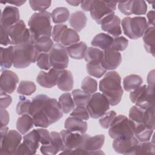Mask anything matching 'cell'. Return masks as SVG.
<instances>
[{"label": "cell", "instance_id": "cell-9", "mask_svg": "<svg viewBox=\"0 0 155 155\" xmlns=\"http://www.w3.org/2000/svg\"><path fill=\"white\" fill-rule=\"evenodd\" d=\"M12 45H19L28 42H33L31 34L29 28H27L24 22L19 20L13 26L7 28Z\"/></svg>", "mask_w": 155, "mask_h": 155}, {"label": "cell", "instance_id": "cell-46", "mask_svg": "<svg viewBox=\"0 0 155 155\" xmlns=\"http://www.w3.org/2000/svg\"><path fill=\"white\" fill-rule=\"evenodd\" d=\"M143 124L154 130V106L145 110Z\"/></svg>", "mask_w": 155, "mask_h": 155}, {"label": "cell", "instance_id": "cell-6", "mask_svg": "<svg viewBox=\"0 0 155 155\" xmlns=\"http://www.w3.org/2000/svg\"><path fill=\"white\" fill-rule=\"evenodd\" d=\"M117 2L92 0L90 9L91 17L98 24H102L115 15Z\"/></svg>", "mask_w": 155, "mask_h": 155}, {"label": "cell", "instance_id": "cell-51", "mask_svg": "<svg viewBox=\"0 0 155 155\" xmlns=\"http://www.w3.org/2000/svg\"><path fill=\"white\" fill-rule=\"evenodd\" d=\"M70 116L74 117L83 120H87L90 117L89 113L85 107H77L70 113Z\"/></svg>", "mask_w": 155, "mask_h": 155}, {"label": "cell", "instance_id": "cell-34", "mask_svg": "<svg viewBox=\"0 0 155 155\" xmlns=\"http://www.w3.org/2000/svg\"><path fill=\"white\" fill-rule=\"evenodd\" d=\"M142 78L137 74H130L127 76L123 80V87L125 91H132L142 85Z\"/></svg>", "mask_w": 155, "mask_h": 155}, {"label": "cell", "instance_id": "cell-26", "mask_svg": "<svg viewBox=\"0 0 155 155\" xmlns=\"http://www.w3.org/2000/svg\"><path fill=\"white\" fill-rule=\"evenodd\" d=\"M68 54L74 59H82L84 58L87 46L84 42H79L66 47Z\"/></svg>", "mask_w": 155, "mask_h": 155}, {"label": "cell", "instance_id": "cell-60", "mask_svg": "<svg viewBox=\"0 0 155 155\" xmlns=\"http://www.w3.org/2000/svg\"><path fill=\"white\" fill-rule=\"evenodd\" d=\"M92 1H81V7L82 10L85 12L90 11Z\"/></svg>", "mask_w": 155, "mask_h": 155}, {"label": "cell", "instance_id": "cell-45", "mask_svg": "<svg viewBox=\"0 0 155 155\" xmlns=\"http://www.w3.org/2000/svg\"><path fill=\"white\" fill-rule=\"evenodd\" d=\"M37 66L42 70L48 71L51 68V64L48 53H41L36 61Z\"/></svg>", "mask_w": 155, "mask_h": 155}, {"label": "cell", "instance_id": "cell-39", "mask_svg": "<svg viewBox=\"0 0 155 155\" xmlns=\"http://www.w3.org/2000/svg\"><path fill=\"white\" fill-rule=\"evenodd\" d=\"M34 45L39 53H48L53 46V42L50 37L42 36L35 41Z\"/></svg>", "mask_w": 155, "mask_h": 155}, {"label": "cell", "instance_id": "cell-24", "mask_svg": "<svg viewBox=\"0 0 155 155\" xmlns=\"http://www.w3.org/2000/svg\"><path fill=\"white\" fill-rule=\"evenodd\" d=\"M154 130L146 127L143 124H134L133 122V134L139 142L149 141Z\"/></svg>", "mask_w": 155, "mask_h": 155}, {"label": "cell", "instance_id": "cell-41", "mask_svg": "<svg viewBox=\"0 0 155 155\" xmlns=\"http://www.w3.org/2000/svg\"><path fill=\"white\" fill-rule=\"evenodd\" d=\"M102 54L103 51H102V50L90 47L87 48L86 50L84 59L87 63L95 61H101Z\"/></svg>", "mask_w": 155, "mask_h": 155}, {"label": "cell", "instance_id": "cell-29", "mask_svg": "<svg viewBox=\"0 0 155 155\" xmlns=\"http://www.w3.org/2000/svg\"><path fill=\"white\" fill-rule=\"evenodd\" d=\"M113 38L108 34L101 33L96 35L91 42V45L98 47L103 50L110 47Z\"/></svg>", "mask_w": 155, "mask_h": 155}, {"label": "cell", "instance_id": "cell-43", "mask_svg": "<svg viewBox=\"0 0 155 155\" xmlns=\"http://www.w3.org/2000/svg\"><path fill=\"white\" fill-rule=\"evenodd\" d=\"M31 106V101L26 99L24 96H20L19 101L16 105V113L18 115H23L25 114H30V109Z\"/></svg>", "mask_w": 155, "mask_h": 155}, {"label": "cell", "instance_id": "cell-21", "mask_svg": "<svg viewBox=\"0 0 155 155\" xmlns=\"http://www.w3.org/2000/svg\"><path fill=\"white\" fill-rule=\"evenodd\" d=\"M120 23L121 21L119 17L114 15L101 24V28L111 36L115 38L118 37L122 33Z\"/></svg>", "mask_w": 155, "mask_h": 155}, {"label": "cell", "instance_id": "cell-2", "mask_svg": "<svg viewBox=\"0 0 155 155\" xmlns=\"http://www.w3.org/2000/svg\"><path fill=\"white\" fill-rule=\"evenodd\" d=\"M50 18L51 14L47 11L35 13L31 15L28 25L34 42L41 37L51 36L52 26Z\"/></svg>", "mask_w": 155, "mask_h": 155}, {"label": "cell", "instance_id": "cell-50", "mask_svg": "<svg viewBox=\"0 0 155 155\" xmlns=\"http://www.w3.org/2000/svg\"><path fill=\"white\" fill-rule=\"evenodd\" d=\"M51 3V1H29V4L32 10L38 12L45 11L50 6Z\"/></svg>", "mask_w": 155, "mask_h": 155}, {"label": "cell", "instance_id": "cell-7", "mask_svg": "<svg viewBox=\"0 0 155 155\" xmlns=\"http://www.w3.org/2000/svg\"><path fill=\"white\" fill-rule=\"evenodd\" d=\"M154 86L143 85L130 91V99L131 101L144 110L154 106Z\"/></svg>", "mask_w": 155, "mask_h": 155}, {"label": "cell", "instance_id": "cell-25", "mask_svg": "<svg viewBox=\"0 0 155 155\" xmlns=\"http://www.w3.org/2000/svg\"><path fill=\"white\" fill-rule=\"evenodd\" d=\"M87 18L82 11H77L73 13L70 18V26L77 32L81 31L86 25Z\"/></svg>", "mask_w": 155, "mask_h": 155}, {"label": "cell", "instance_id": "cell-37", "mask_svg": "<svg viewBox=\"0 0 155 155\" xmlns=\"http://www.w3.org/2000/svg\"><path fill=\"white\" fill-rule=\"evenodd\" d=\"M86 69L90 75L97 78H100L103 76L107 71V70L102 66L101 61L87 63Z\"/></svg>", "mask_w": 155, "mask_h": 155}, {"label": "cell", "instance_id": "cell-22", "mask_svg": "<svg viewBox=\"0 0 155 155\" xmlns=\"http://www.w3.org/2000/svg\"><path fill=\"white\" fill-rule=\"evenodd\" d=\"M64 127L71 132L84 134L87 130V123L83 120L70 116L65 120Z\"/></svg>", "mask_w": 155, "mask_h": 155}, {"label": "cell", "instance_id": "cell-17", "mask_svg": "<svg viewBox=\"0 0 155 155\" xmlns=\"http://www.w3.org/2000/svg\"><path fill=\"white\" fill-rule=\"evenodd\" d=\"M62 71L53 68H51L48 71H41L37 76L36 82L42 87L52 88L57 85L58 77Z\"/></svg>", "mask_w": 155, "mask_h": 155}, {"label": "cell", "instance_id": "cell-18", "mask_svg": "<svg viewBox=\"0 0 155 155\" xmlns=\"http://www.w3.org/2000/svg\"><path fill=\"white\" fill-rule=\"evenodd\" d=\"M60 134L63 142L64 150L70 151L80 147L82 140V134L71 132L67 130H62Z\"/></svg>", "mask_w": 155, "mask_h": 155}, {"label": "cell", "instance_id": "cell-38", "mask_svg": "<svg viewBox=\"0 0 155 155\" xmlns=\"http://www.w3.org/2000/svg\"><path fill=\"white\" fill-rule=\"evenodd\" d=\"M58 102L64 113H68L74 108L75 104L71 94L70 93L62 94L59 97Z\"/></svg>", "mask_w": 155, "mask_h": 155}, {"label": "cell", "instance_id": "cell-15", "mask_svg": "<svg viewBox=\"0 0 155 155\" xmlns=\"http://www.w3.org/2000/svg\"><path fill=\"white\" fill-rule=\"evenodd\" d=\"M51 142L48 145H42L40 151L45 155H54L64 150V147L60 133L52 131L50 133Z\"/></svg>", "mask_w": 155, "mask_h": 155}, {"label": "cell", "instance_id": "cell-23", "mask_svg": "<svg viewBox=\"0 0 155 155\" xmlns=\"http://www.w3.org/2000/svg\"><path fill=\"white\" fill-rule=\"evenodd\" d=\"M74 80L72 73L67 70H62L58 77L57 86L59 89L63 91H70L73 89Z\"/></svg>", "mask_w": 155, "mask_h": 155}, {"label": "cell", "instance_id": "cell-27", "mask_svg": "<svg viewBox=\"0 0 155 155\" xmlns=\"http://www.w3.org/2000/svg\"><path fill=\"white\" fill-rule=\"evenodd\" d=\"M23 142L28 147L32 154H35L40 143L39 134L37 129L33 130L25 134L23 137Z\"/></svg>", "mask_w": 155, "mask_h": 155}, {"label": "cell", "instance_id": "cell-59", "mask_svg": "<svg viewBox=\"0 0 155 155\" xmlns=\"http://www.w3.org/2000/svg\"><path fill=\"white\" fill-rule=\"evenodd\" d=\"M147 18H148V24L150 25V26H154V11L150 10L147 13Z\"/></svg>", "mask_w": 155, "mask_h": 155}, {"label": "cell", "instance_id": "cell-52", "mask_svg": "<svg viewBox=\"0 0 155 155\" xmlns=\"http://www.w3.org/2000/svg\"><path fill=\"white\" fill-rule=\"evenodd\" d=\"M67 28V26L65 24H56L53 27V31L51 32V37L53 41L56 43L60 42V39L63 31Z\"/></svg>", "mask_w": 155, "mask_h": 155}, {"label": "cell", "instance_id": "cell-33", "mask_svg": "<svg viewBox=\"0 0 155 155\" xmlns=\"http://www.w3.org/2000/svg\"><path fill=\"white\" fill-rule=\"evenodd\" d=\"M154 27L149 26L143 36L144 47L146 51L154 56Z\"/></svg>", "mask_w": 155, "mask_h": 155}, {"label": "cell", "instance_id": "cell-20", "mask_svg": "<svg viewBox=\"0 0 155 155\" xmlns=\"http://www.w3.org/2000/svg\"><path fill=\"white\" fill-rule=\"evenodd\" d=\"M138 143L139 141L134 136L127 139H115L113 142V148L117 153L128 154Z\"/></svg>", "mask_w": 155, "mask_h": 155}, {"label": "cell", "instance_id": "cell-14", "mask_svg": "<svg viewBox=\"0 0 155 155\" xmlns=\"http://www.w3.org/2000/svg\"><path fill=\"white\" fill-rule=\"evenodd\" d=\"M121 61L122 56L119 51L110 47L103 51L101 64L107 70H112L117 68L121 63Z\"/></svg>", "mask_w": 155, "mask_h": 155}, {"label": "cell", "instance_id": "cell-28", "mask_svg": "<svg viewBox=\"0 0 155 155\" xmlns=\"http://www.w3.org/2000/svg\"><path fill=\"white\" fill-rule=\"evenodd\" d=\"M13 46L7 48L1 47V71L10 68L13 64Z\"/></svg>", "mask_w": 155, "mask_h": 155}, {"label": "cell", "instance_id": "cell-13", "mask_svg": "<svg viewBox=\"0 0 155 155\" xmlns=\"http://www.w3.org/2000/svg\"><path fill=\"white\" fill-rule=\"evenodd\" d=\"M40 110L45 114L51 124L58 121L63 116V111L59 103L54 98L48 97Z\"/></svg>", "mask_w": 155, "mask_h": 155}, {"label": "cell", "instance_id": "cell-54", "mask_svg": "<svg viewBox=\"0 0 155 155\" xmlns=\"http://www.w3.org/2000/svg\"><path fill=\"white\" fill-rule=\"evenodd\" d=\"M40 138V143L42 145H48L51 142V136L50 133L46 129L44 128H39L37 129Z\"/></svg>", "mask_w": 155, "mask_h": 155}, {"label": "cell", "instance_id": "cell-57", "mask_svg": "<svg viewBox=\"0 0 155 155\" xmlns=\"http://www.w3.org/2000/svg\"><path fill=\"white\" fill-rule=\"evenodd\" d=\"M15 154H26V155H32V153L28 147L24 143H21L18 147Z\"/></svg>", "mask_w": 155, "mask_h": 155}, {"label": "cell", "instance_id": "cell-10", "mask_svg": "<svg viewBox=\"0 0 155 155\" xmlns=\"http://www.w3.org/2000/svg\"><path fill=\"white\" fill-rule=\"evenodd\" d=\"M48 54L53 68L62 71L68 67L69 62L68 54L66 47L61 43L54 44Z\"/></svg>", "mask_w": 155, "mask_h": 155}, {"label": "cell", "instance_id": "cell-42", "mask_svg": "<svg viewBox=\"0 0 155 155\" xmlns=\"http://www.w3.org/2000/svg\"><path fill=\"white\" fill-rule=\"evenodd\" d=\"M145 110L137 105L132 107L130 109L129 119L134 124H143Z\"/></svg>", "mask_w": 155, "mask_h": 155}, {"label": "cell", "instance_id": "cell-63", "mask_svg": "<svg viewBox=\"0 0 155 155\" xmlns=\"http://www.w3.org/2000/svg\"><path fill=\"white\" fill-rule=\"evenodd\" d=\"M66 2L72 6H78L81 3V1H76V0H68Z\"/></svg>", "mask_w": 155, "mask_h": 155}, {"label": "cell", "instance_id": "cell-16", "mask_svg": "<svg viewBox=\"0 0 155 155\" xmlns=\"http://www.w3.org/2000/svg\"><path fill=\"white\" fill-rule=\"evenodd\" d=\"M19 82L18 75L12 71L4 70L2 71L0 78L1 91L11 94L16 89Z\"/></svg>", "mask_w": 155, "mask_h": 155}, {"label": "cell", "instance_id": "cell-36", "mask_svg": "<svg viewBox=\"0 0 155 155\" xmlns=\"http://www.w3.org/2000/svg\"><path fill=\"white\" fill-rule=\"evenodd\" d=\"M71 94L76 107H86L91 96L90 93L81 89L73 90Z\"/></svg>", "mask_w": 155, "mask_h": 155}, {"label": "cell", "instance_id": "cell-12", "mask_svg": "<svg viewBox=\"0 0 155 155\" xmlns=\"http://www.w3.org/2000/svg\"><path fill=\"white\" fill-rule=\"evenodd\" d=\"M0 140L1 154H15L21 142L22 136L19 132L11 130Z\"/></svg>", "mask_w": 155, "mask_h": 155}, {"label": "cell", "instance_id": "cell-44", "mask_svg": "<svg viewBox=\"0 0 155 155\" xmlns=\"http://www.w3.org/2000/svg\"><path fill=\"white\" fill-rule=\"evenodd\" d=\"M81 88L84 91L90 93V94H92L97 91V82L93 78L90 76H87L82 81Z\"/></svg>", "mask_w": 155, "mask_h": 155}, {"label": "cell", "instance_id": "cell-58", "mask_svg": "<svg viewBox=\"0 0 155 155\" xmlns=\"http://www.w3.org/2000/svg\"><path fill=\"white\" fill-rule=\"evenodd\" d=\"M9 122V114L5 108H1V127H5Z\"/></svg>", "mask_w": 155, "mask_h": 155}, {"label": "cell", "instance_id": "cell-48", "mask_svg": "<svg viewBox=\"0 0 155 155\" xmlns=\"http://www.w3.org/2000/svg\"><path fill=\"white\" fill-rule=\"evenodd\" d=\"M128 44V40L124 36H118L113 38L110 48L117 51H122L125 50Z\"/></svg>", "mask_w": 155, "mask_h": 155}, {"label": "cell", "instance_id": "cell-55", "mask_svg": "<svg viewBox=\"0 0 155 155\" xmlns=\"http://www.w3.org/2000/svg\"><path fill=\"white\" fill-rule=\"evenodd\" d=\"M0 42L1 44L4 46H7L8 44H11L7 29L2 26H0Z\"/></svg>", "mask_w": 155, "mask_h": 155}, {"label": "cell", "instance_id": "cell-32", "mask_svg": "<svg viewBox=\"0 0 155 155\" xmlns=\"http://www.w3.org/2000/svg\"><path fill=\"white\" fill-rule=\"evenodd\" d=\"M154 143L152 142L146 141L137 143L128 154H154Z\"/></svg>", "mask_w": 155, "mask_h": 155}, {"label": "cell", "instance_id": "cell-8", "mask_svg": "<svg viewBox=\"0 0 155 155\" xmlns=\"http://www.w3.org/2000/svg\"><path fill=\"white\" fill-rule=\"evenodd\" d=\"M110 105L108 100L102 93H94L91 96L85 107L90 117L93 119H97L109 110Z\"/></svg>", "mask_w": 155, "mask_h": 155}, {"label": "cell", "instance_id": "cell-47", "mask_svg": "<svg viewBox=\"0 0 155 155\" xmlns=\"http://www.w3.org/2000/svg\"><path fill=\"white\" fill-rule=\"evenodd\" d=\"M147 5L146 2L142 0L132 1L131 12L135 15H141L146 13Z\"/></svg>", "mask_w": 155, "mask_h": 155}, {"label": "cell", "instance_id": "cell-56", "mask_svg": "<svg viewBox=\"0 0 155 155\" xmlns=\"http://www.w3.org/2000/svg\"><path fill=\"white\" fill-rule=\"evenodd\" d=\"M12 102V99L10 96L7 93L1 91V100H0V106L1 108H7Z\"/></svg>", "mask_w": 155, "mask_h": 155}, {"label": "cell", "instance_id": "cell-19", "mask_svg": "<svg viewBox=\"0 0 155 155\" xmlns=\"http://www.w3.org/2000/svg\"><path fill=\"white\" fill-rule=\"evenodd\" d=\"M19 12L14 6H6L2 12L1 16V26L8 28L19 21Z\"/></svg>", "mask_w": 155, "mask_h": 155}, {"label": "cell", "instance_id": "cell-49", "mask_svg": "<svg viewBox=\"0 0 155 155\" xmlns=\"http://www.w3.org/2000/svg\"><path fill=\"white\" fill-rule=\"evenodd\" d=\"M116 116V113L113 111H107L104 114H103L99 119V124L101 126L105 129L108 128L110 124L113 122V119Z\"/></svg>", "mask_w": 155, "mask_h": 155}, {"label": "cell", "instance_id": "cell-61", "mask_svg": "<svg viewBox=\"0 0 155 155\" xmlns=\"http://www.w3.org/2000/svg\"><path fill=\"white\" fill-rule=\"evenodd\" d=\"M147 82L149 85L154 86V70H151L148 74Z\"/></svg>", "mask_w": 155, "mask_h": 155}, {"label": "cell", "instance_id": "cell-62", "mask_svg": "<svg viewBox=\"0 0 155 155\" xmlns=\"http://www.w3.org/2000/svg\"><path fill=\"white\" fill-rule=\"evenodd\" d=\"M8 132V128L7 126L5 127H1V131H0V136H1V139L4 137Z\"/></svg>", "mask_w": 155, "mask_h": 155}, {"label": "cell", "instance_id": "cell-11", "mask_svg": "<svg viewBox=\"0 0 155 155\" xmlns=\"http://www.w3.org/2000/svg\"><path fill=\"white\" fill-rule=\"evenodd\" d=\"M105 141V136L104 134H97L93 137L87 134H82V140L80 148L84 151L86 154H104L101 151Z\"/></svg>", "mask_w": 155, "mask_h": 155}, {"label": "cell", "instance_id": "cell-30", "mask_svg": "<svg viewBox=\"0 0 155 155\" xmlns=\"http://www.w3.org/2000/svg\"><path fill=\"white\" fill-rule=\"evenodd\" d=\"M33 121L31 116L28 114L21 115L16 122V128L21 134H25L33 127Z\"/></svg>", "mask_w": 155, "mask_h": 155}, {"label": "cell", "instance_id": "cell-3", "mask_svg": "<svg viewBox=\"0 0 155 155\" xmlns=\"http://www.w3.org/2000/svg\"><path fill=\"white\" fill-rule=\"evenodd\" d=\"M39 53L34 42H28L13 46V66L16 68H25L36 62Z\"/></svg>", "mask_w": 155, "mask_h": 155}, {"label": "cell", "instance_id": "cell-35", "mask_svg": "<svg viewBox=\"0 0 155 155\" xmlns=\"http://www.w3.org/2000/svg\"><path fill=\"white\" fill-rule=\"evenodd\" d=\"M70 17L68 9L64 7H59L54 8L51 13L52 21L55 24H61L65 22Z\"/></svg>", "mask_w": 155, "mask_h": 155}, {"label": "cell", "instance_id": "cell-40", "mask_svg": "<svg viewBox=\"0 0 155 155\" xmlns=\"http://www.w3.org/2000/svg\"><path fill=\"white\" fill-rule=\"evenodd\" d=\"M36 90L35 84L30 81H22L19 82L17 92L24 96H30L34 93Z\"/></svg>", "mask_w": 155, "mask_h": 155}, {"label": "cell", "instance_id": "cell-4", "mask_svg": "<svg viewBox=\"0 0 155 155\" xmlns=\"http://www.w3.org/2000/svg\"><path fill=\"white\" fill-rule=\"evenodd\" d=\"M108 134L113 139H127L134 136L133 122L125 116H116L109 127Z\"/></svg>", "mask_w": 155, "mask_h": 155}, {"label": "cell", "instance_id": "cell-1", "mask_svg": "<svg viewBox=\"0 0 155 155\" xmlns=\"http://www.w3.org/2000/svg\"><path fill=\"white\" fill-rule=\"evenodd\" d=\"M99 87V90L108 100L110 105H116L120 102L123 89L121 86V78L117 72H107L100 81Z\"/></svg>", "mask_w": 155, "mask_h": 155}, {"label": "cell", "instance_id": "cell-53", "mask_svg": "<svg viewBox=\"0 0 155 155\" xmlns=\"http://www.w3.org/2000/svg\"><path fill=\"white\" fill-rule=\"evenodd\" d=\"M132 1H119L117 2V7L119 10L124 15L129 16L132 15L131 12Z\"/></svg>", "mask_w": 155, "mask_h": 155}, {"label": "cell", "instance_id": "cell-64", "mask_svg": "<svg viewBox=\"0 0 155 155\" xmlns=\"http://www.w3.org/2000/svg\"><path fill=\"white\" fill-rule=\"evenodd\" d=\"M25 2V1H10L8 3L13 5H15L16 6H21L22 4H24Z\"/></svg>", "mask_w": 155, "mask_h": 155}, {"label": "cell", "instance_id": "cell-5", "mask_svg": "<svg viewBox=\"0 0 155 155\" xmlns=\"http://www.w3.org/2000/svg\"><path fill=\"white\" fill-rule=\"evenodd\" d=\"M124 34L131 39H137L142 37L149 27L145 17H125L121 22Z\"/></svg>", "mask_w": 155, "mask_h": 155}, {"label": "cell", "instance_id": "cell-31", "mask_svg": "<svg viewBox=\"0 0 155 155\" xmlns=\"http://www.w3.org/2000/svg\"><path fill=\"white\" fill-rule=\"evenodd\" d=\"M80 40L78 32L72 28H66L62 33L60 39V43L64 47H68L75 43L79 42Z\"/></svg>", "mask_w": 155, "mask_h": 155}]
</instances>
